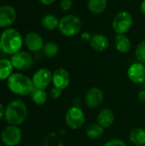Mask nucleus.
<instances>
[{
  "instance_id": "1",
  "label": "nucleus",
  "mask_w": 145,
  "mask_h": 146,
  "mask_svg": "<svg viewBox=\"0 0 145 146\" xmlns=\"http://www.w3.org/2000/svg\"><path fill=\"white\" fill-rule=\"evenodd\" d=\"M27 115L28 110L26 104L21 99H15L6 106L4 119L9 125L19 126L26 121Z\"/></svg>"
},
{
  "instance_id": "2",
  "label": "nucleus",
  "mask_w": 145,
  "mask_h": 146,
  "mask_svg": "<svg viewBox=\"0 0 145 146\" xmlns=\"http://www.w3.org/2000/svg\"><path fill=\"white\" fill-rule=\"evenodd\" d=\"M0 42L2 51L7 55H14L21 51L23 45L21 34L15 28H6L1 33Z\"/></svg>"
},
{
  "instance_id": "3",
  "label": "nucleus",
  "mask_w": 145,
  "mask_h": 146,
  "mask_svg": "<svg viewBox=\"0 0 145 146\" xmlns=\"http://www.w3.org/2000/svg\"><path fill=\"white\" fill-rule=\"evenodd\" d=\"M7 86L11 92L18 96L30 95L34 89L32 79L21 73H13L7 80Z\"/></svg>"
},
{
  "instance_id": "4",
  "label": "nucleus",
  "mask_w": 145,
  "mask_h": 146,
  "mask_svg": "<svg viewBox=\"0 0 145 146\" xmlns=\"http://www.w3.org/2000/svg\"><path fill=\"white\" fill-rule=\"evenodd\" d=\"M82 28V22L79 17L74 15H67L60 19L58 29L66 37H73L79 34Z\"/></svg>"
},
{
  "instance_id": "5",
  "label": "nucleus",
  "mask_w": 145,
  "mask_h": 146,
  "mask_svg": "<svg viewBox=\"0 0 145 146\" xmlns=\"http://www.w3.org/2000/svg\"><path fill=\"white\" fill-rule=\"evenodd\" d=\"M132 23L133 19L131 13L123 10L116 14L113 20L112 27L117 34H125L132 28Z\"/></svg>"
},
{
  "instance_id": "6",
  "label": "nucleus",
  "mask_w": 145,
  "mask_h": 146,
  "mask_svg": "<svg viewBox=\"0 0 145 146\" xmlns=\"http://www.w3.org/2000/svg\"><path fill=\"white\" fill-rule=\"evenodd\" d=\"M85 121V116L83 110L75 106H71L65 114V122L66 125L73 129L78 130L81 128Z\"/></svg>"
},
{
  "instance_id": "7",
  "label": "nucleus",
  "mask_w": 145,
  "mask_h": 146,
  "mask_svg": "<svg viewBox=\"0 0 145 146\" xmlns=\"http://www.w3.org/2000/svg\"><path fill=\"white\" fill-rule=\"evenodd\" d=\"M21 139L22 133L18 126L9 125L1 133V140L5 146H17Z\"/></svg>"
},
{
  "instance_id": "8",
  "label": "nucleus",
  "mask_w": 145,
  "mask_h": 146,
  "mask_svg": "<svg viewBox=\"0 0 145 146\" xmlns=\"http://www.w3.org/2000/svg\"><path fill=\"white\" fill-rule=\"evenodd\" d=\"M10 62L14 68L20 71H26L32 66L33 57L26 51H19L11 56Z\"/></svg>"
},
{
  "instance_id": "9",
  "label": "nucleus",
  "mask_w": 145,
  "mask_h": 146,
  "mask_svg": "<svg viewBox=\"0 0 145 146\" xmlns=\"http://www.w3.org/2000/svg\"><path fill=\"white\" fill-rule=\"evenodd\" d=\"M32 80L34 88L45 90L52 82V73L46 68H41L33 74Z\"/></svg>"
},
{
  "instance_id": "10",
  "label": "nucleus",
  "mask_w": 145,
  "mask_h": 146,
  "mask_svg": "<svg viewBox=\"0 0 145 146\" xmlns=\"http://www.w3.org/2000/svg\"><path fill=\"white\" fill-rule=\"evenodd\" d=\"M104 100V93L98 87L90 88L85 96V105L90 109L98 108Z\"/></svg>"
},
{
  "instance_id": "11",
  "label": "nucleus",
  "mask_w": 145,
  "mask_h": 146,
  "mask_svg": "<svg viewBox=\"0 0 145 146\" xmlns=\"http://www.w3.org/2000/svg\"><path fill=\"white\" fill-rule=\"evenodd\" d=\"M70 83V74L68 71L63 68H59L52 74V84L62 91L65 90Z\"/></svg>"
},
{
  "instance_id": "12",
  "label": "nucleus",
  "mask_w": 145,
  "mask_h": 146,
  "mask_svg": "<svg viewBox=\"0 0 145 146\" xmlns=\"http://www.w3.org/2000/svg\"><path fill=\"white\" fill-rule=\"evenodd\" d=\"M16 19V10L11 5L0 6V27L9 28Z\"/></svg>"
},
{
  "instance_id": "13",
  "label": "nucleus",
  "mask_w": 145,
  "mask_h": 146,
  "mask_svg": "<svg viewBox=\"0 0 145 146\" xmlns=\"http://www.w3.org/2000/svg\"><path fill=\"white\" fill-rule=\"evenodd\" d=\"M128 79L135 84H141L145 81V65L142 62H134L127 70Z\"/></svg>"
},
{
  "instance_id": "14",
  "label": "nucleus",
  "mask_w": 145,
  "mask_h": 146,
  "mask_svg": "<svg viewBox=\"0 0 145 146\" xmlns=\"http://www.w3.org/2000/svg\"><path fill=\"white\" fill-rule=\"evenodd\" d=\"M25 45L32 52H39L44 47V39L42 36L36 32H30L25 37Z\"/></svg>"
},
{
  "instance_id": "15",
  "label": "nucleus",
  "mask_w": 145,
  "mask_h": 146,
  "mask_svg": "<svg viewBox=\"0 0 145 146\" xmlns=\"http://www.w3.org/2000/svg\"><path fill=\"white\" fill-rule=\"evenodd\" d=\"M115 119V116L113 110L109 108H104L98 113L97 116V123L99 124L104 129H107L113 126Z\"/></svg>"
},
{
  "instance_id": "16",
  "label": "nucleus",
  "mask_w": 145,
  "mask_h": 146,
  "mask_svg": "<svg viewBox=\"0 0 145 146\" xmlns=\"http://www.w3.org/2000/svg\"><path fill=\"white\" fill-rule=\"evenodd\" d=\"M89 42H90L91 47L94 50L98 51V52H103L106 50L109 46V38L102 33H96L92 35Z\"/></svg>"
},
{
  "instance_id": "17",
  "label": "nucleus",
  "mask_w": 145,
  "mask_h": 146,
  "mask_svg": "<svg viewBox=\"0 0 145 146\" xmlns=\"http://www.w3.org/2000/svg\"><path fill=\"white\" fill-rule=\"evenodd\" d=\"M115 49L121 54L128 53L132 48V43L126 34H117L115 41Z\"/></svg>"
},
{
  "instance_id": "18",
  "label": "nucleus",
  "mask_w": 145,
  "mask_h": 146,
  "mask_svg": "<svg viewBox=\"0 0 145 146\" xmlns=\"http://www.w3.org/2000/svg\"><path fill=\"white\" fill-rule=\"evenodd\" d=\"M129 140L136 146L145 145V129L143 127H135L129 133Z\"/></svg>"
},
{
  "instance_id": "19",
  "label": "nucleus",
  "mask_w": 145,
  "mask_h": 146,
  "mask_svg": "<svg viewBox=\"0 0 145 146\" xmlns=\"http://www.w3.org/2000/svg\"><path fill=\"white\" fill-rule=\"evenodd\" d=\"M60 19L53 14H47L43 16L41 20V24L43 27L48 31H52L58 28Z\"/></svg>"
},
{
  "instance_id": "20",
  "label": "nucleus",
  "mask_w": 145,
  "mask_h": 146,
  "mask_svg": "<svg viewBox=\"0 0 145 146\" xmlns=\"http://www.w3.org/2000/svg\"><path fill=\"white\" fill-rule=\"evenodd\" d=\"M107 0H88L87 8L89 11L94 15L102 14L107 8Z\"/></svg>"
},
{
  "instance_id": "21",
  "label": "nucleus",
  "mask_w": 145,
  "mask_h": 146,
  "mask_svg": "<svg viewBox=\"0 0 145 146\" xmlns=\"http://www.w3.org/2000/svg\"><path fill=\"white\" fill-rule=\"evenodd\" d=\"M14 67L9 59H0V80H7L13 74Z\"/></svg>"
},
{
  "instance_id": "22",
  "label": "nucleus",
  "mask_w": 145,
  "mask_h": 146,
  "mask_svg": "<svg viewBox=\"0 0 145 146\" xmlns=\"http://www.w3.org/2000/svg\"><path fill=\"white\" fill-rule=\"evenodd\" d=\"M104 133V128L97 123H93L88 126L85 129V134L87 138L91 139H96L101 138Z\"/></svg>"
},
{
  "instance_id": "23",
  "label": "nucleus",
  "mask_w": 145,
  "mask_h": 146,
  "mask_svg": "<svg viewBox=\"0 0 145 146\" xmlns=\"http://www.w3.org/2000/svg\"><path fill=\"white\" fill-rule=\"evenodd\" d=\"M30 96L32 102L37 105L44 104L48 98V94L45 92V90L38 89V88H34L32 92L30 93Z\"/></svg>"
},
{
  "instance_id": "24",
  "label": "nucleus",
  "mask_w": 145,
  "mask_h": 146,
  "mask_svg": "<svg viewBox=\"0 0 145 146\" xmlns=\"http://www.w3.org/2000/svg\"><path fill=\"white\" fill-rule=\"evenodd\" d=\"M59 52V46L56 43L50 41L44 44V47L42 49V53L44 56L47 58H52L56 56Z\"/></svg>"
},
{
  "instance_id": "25",
  "label": "nucleus",
  "mask_w": 145,
  "mask_h": 146,
  "mask_svg": "<svg viewBox=\"0 0 145 146\" xmlns=\"http://www.w3.org/2000/svg\"><path fill=\"white\" fill-rule=\"evenodd\" d=\"M44 146H63V142L56 133L47 135L43 140Z\"/></svg>"
},
{
  "instance_id": "26",
  "label": "nucleus",
  "mask_w": 145,
  "mask_h": 146,
  "mask_svg": "<svg viewBox=\"0 0 145 146\" xmlns=\"http://www.w3.org/2000/svg\"><path fill=\"white\" fill-rule=\"evenodd\" d=\"M135 55L139 62L145 64V39L141 41L137 46Z\"/></svg>"
},
{
  "instance_id": "27",
  "label": "nucleus",
  "mask_w": 145,
  "mask_h": 146,
  "mask_svg": "<svg viewBox=\"0 0 145 146\" xmlns=\"http://www.w3.org/2000/svg\"><path fill=\"white\" fill-rule=\"evenodd\" d=\"M103 146H128L126 143L120 139H113L106 142Z\"/></svg>"
},
{
  "instance_id": "28",
  "label": "nucleus",
  "mask_w": 145,
  "mask_h": 146,
  "mask_svg": "<svg viewBox=\"0 0 145 146\" xmlns=\"http://www.w3.org/2000/svg\"><path fill=\"white\" fill-rule=\"evenodd\" d=\"M60 7L63 11H68L73 7V1L72 0H61Z\"/></svg>"
},
{
  "instance_id": "29",
  "label": "nucleus",
  "mask_w": 145,
  "mask_h": 146,
  "mask_svg": "<svg viewBox=\"0 0 145 146\" xmlns=\"http://www.w3.org/2000/svg\"><path fill=\"white\" fill-rule=\"evenodd\" d=\"M62 91L56 88V87H53L51 90H50V96L51 98L53 99H58L61 96H62Z\"/></svg>"
},
{
  "instance_id": "30",
  "label": "nucleus",
  "mask_w": 145,
  "mask_h": 146,
  "mask_svg": "<svg viewBox=\"0 0 145 146\" xmlns=\"http://www.w3.org/2000/svg\"><path fill=\"white\" fill-rule=\"evenodd\" d=\"M138 99H139V101H140L141 103L145 104V90L141 91V92L138 93Z\"/></svg>"
},
{
  "instance_id": "31",
  "label": "nucleus",
  "mask_w": 145,
  "mask_h": 146,
  "mask_svg": "<svg viewBox=\"0 0 145 146\" xmlns=\"http://www.w3.org/2000/svg\"><path fill=\"white\" fill-rule=\"evenodd\" d=\"M81 38L85 40V41H90L91 38V36L89 33H83L82 35H81Z\"/></svg>"
},
{
  "instance_id": "32",
  "label": "nucleus",
  "mask_w": 145,
  "mask_h": 146,
  "mask_svg": "<svg viewBox=\"0 0 145 146\" xmlns=\"http://www.w3.org/2000/svg\"><path fill=\"white\" fill-rule=\"evenodd\" d=\"M5 116V108L0 103V120H3Z\"/></svg>"
},
{
  "instance_id": "33",
  "label": "nucleus",
  "mask_w": 145,
  "mask_h": 146,
  "mask_svg": "<svg viewBox=\"0 0 145 146\" xmlns=\"http://www.w3.org/2000/svg\"><path fill=\"white\" fill-rule=\"evenodd\" d=\"M38 1L44 5H51L52 3H54L56 0H38Z\"/></svg>"
},
{
  "instance_id": "34",
  "label": "nucleus",
  "mask_w": 145,
  "mask_h": 146,
  "mask_svg": "<svg viewBox=\"0 0 145 146\" xmlns=\"http://www.w3.org/2000/svg\"><path fill=\"white\" fill-rule=\"evenodd\" d=\"M80 104H81V101L79 98H76L73 100V106H75V107H79L80 108Z\"/></svg>"
},
{
  "instance_id": "35",
  "label": "nucleus",
  "mask_w": 145,
  "mask_h": 146,
  "mask_svg": "<svg viewBox=\"0 0 145 146\" xmlns=\"http://www.w3.org/2000/svg\"><path fill=\"white\" fill-rule=\"evenodd\" d=\"M140 10H141V13L145 15V0H143L142 3H141V5H140Z\"/></svg>"
},
{
  "instance_id": "36",
  "label": "nucleus",
  "mask_w": 145,
  "mask_h": 146,
  "mask_svg": "<svg viewBox=\"0 0 145 146\" xmlns=\"http://www.w3.org/2000/svg\"><path fill=\"white\" fill-rule=\"evenodd\" d=\"M2 50V46H1V42H0V51Z\"/></svg>"
},
{
  "instance_id": "37",
  "label": "nucleus",
  "mask_w": 145,
  "mask_h": 146,
  "mask_svg": "<svg viewBox=\"0 0 145 146\" xmlns=\"http://www.w3.org/2000/svg\"><path fill=\"white\" fill-rule=\"evenodd\" d=\"M29 146H37V145H31Z\"/></svg>"
},
{
  "instance_id": "38",
  "label": "nucleus",
  "mask_w": 145,
  "mask_h": 146,
  "mask_svg": "<svg viewBox=\"0 0 145 146\" xmlns=\"http://www.w3.org/2000/svg\"><path fill=\"white\" fill-rule=\"evenodd\" d=\"M143 146H145V145H143Z\"/></svg>"
},
{
  "instance_id": "39",
  "label": "nucleus",
  "mask_w": 145,
  "mask_h": 146,
  "mask_svg": "<svg viewBox=\"0 0 145 146\" xmlns=\"http://www.w3.org/2000/svg\"><path fill=\"white\" fill-rule=\"evenodd\" d=\"M0 146H2V145H0Z\"/></svg>"
}]
</instances>
